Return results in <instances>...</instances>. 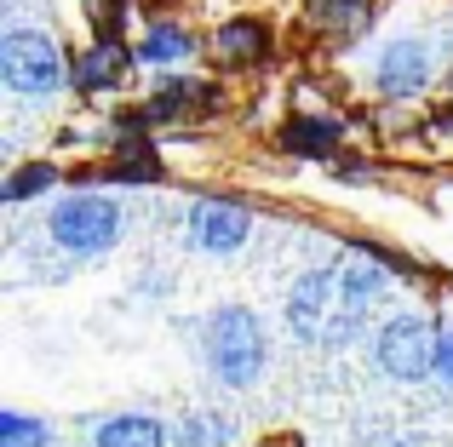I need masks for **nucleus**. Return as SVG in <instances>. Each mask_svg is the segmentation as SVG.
<instances>
[{
    "instance_id": "2eb2a0df",
    "label": "nucleus",
    "mask_w": 453,
    "mask_h": 447,
    "mask_svg": "<svg viewBox=\"0 0 453 447\" xmlns=\"http://www.w3.org/2000/svg\"><path fill=\"white\" fill-rule=\"evenodd\" d=\"M367 6L373 0H304V23L327 34H356L367 23Z\"/></svg>"
},
{
    "instance_id": "f03ea898",
    "label": "nucleus",
    "mask_w": 453,
    "mask_h": 447,
    "mask_svg": "<svg viewBox=\"0 0 453 447\" xmlns=\"http://www.w3.org/2000/svg\"><path fill=\"white\" fill-rule=\"evenodd\" d=\"M0 80H6L18 98H52L69 80V57L58 52L52 34L41 29H12L0 41Z\"/></svg>"
},
{
    "instance_id": "9d476101",
    "label": "nucleus",
    "mask_w": 453,
    "mask_h": 447,
    "mask_svg": "<svg viewBox=\"0 0 453 447\" xmlns=\"http://www.w3.org/2000/svg\"><path fill=\"white\" fill-rule=\"evenodd\" d=\"M339 138H344V126L333 121V115H293V121L281 126V149H288V155H304V161L333 155Z\"/></svg>"
},
{
    "instance_id": "f257e3e1",
    "label": "nucleus",
    "mask_w": 453,
    "mask_h": 447,
    "mask_svg": "<svg viewBox=\"0 0 453 447\" xmlns=\"http://www.w3.org/2000/svg\"><path fill=\"white\" fill-rule=\"evenodd\" d=\"M201 361H207V373L224 390H253L265 379V361H270L265 322L247 304H219L207 315V327H201Z\"/></svg>"
},
{
    "instance_id": "9b49d317",
    "label": "nucleus",
    "mask_w": 453,
    "mask_h": 447,
    "mask_svg": "<svg viewBox=\"0 0 453 447\" xmlns=\"http://www.w3.org/2000/svg\"><path fill=\"white\" fill-rule=\"evenodd\" d=\"M219 92L207 87V80H166V87L150 92V103L138 110V121H184L189 110H201V103H212Z\"/></svg>"
},
{
    "instance_id": "f3484780",
    "label": "nucleus",
    "mask_w": 453,
    "mask_h": 447,
    "mask_svg": "<svg viewBox=\"0 0 453 447\" xmlns=\"http://www.w3.org/2000/svg\"><path fill=\"white\" fill-rule=\"evenodd\" d=\"M115 149H121V155L104 167L110 178H127V184H133V178H144V184H150V178H161V161L150 155V144H115Z\"/></svg>"
},
{
    "instance_id": "4be33fe9",
    "label": "nucleus",
    "mask_w": 453,
    "mask_h": 447,
    "mask_svg": "<svg viewBox=\"0 0 453 447\" xmlns=\"http://www.w3.org/2000/svg\"><path fill=\"white\" fill-rule=\"evenodd\" d=\"M396 447H408V442H396Z\"/></svg>"
},
{
    "instance_id": "0eeeda50",
    "label": "nucleus",
    "mask_w": 453,
    "mask_h": 447,
    "mask_svg": "<svg viewBox=\"0 0 453 447\" xmlns=\"http://www.w3.org/2000/svg\"><path fill=\"white\" fill-rule=\"evenodd\" d=\"M339 269H304L299 281H293L288 292V327L299 338H321V322H327V310L339 304Z\"/></svg>"
},
{
    "instance_id": "4468645a",
    "label": "nucleus",
    "mask_w": 453,
    "mask_h": 447,
    "mask_svg": "<svg viewBox=\"0 0 453 447\" xmlns=\"http://www.w3.org/2000/svg\"><path fill=\"white\" fill-rule=\"evenodd\" d=\"M196 52V41H189V29L184 23H150V34L138 41V64H155V69H173V64H184V57Z\"/></svg>"
},
{
    "instance_id": "f8f14e48",
    "label": "nucleus",
    "mask_w": 453,
    "mask_h": 447,
    "mask_svg": "<svg viewBox=\"0 0 453 447\" xmlns=\"http://www.w3.org/2000/svg\"><path fill=\"white\" fill-rule=\"evenodd\" d=\"M385 292H390L385 269H367V264L344 269V281H339V327H356L379 299H385Z\"/></svg>"
},
{
    "instance_id": "6ab92c4d",
    "label": "nucleus",
    "mask_w": 453,
    "mask_h": 447,
    "mask_svg": "<svg viewBox=\"0 0 453 447\" xmlns=\"http://www.w3.org/2000/svg\"><path fill=\"white\" fill-rule=\"evenodd\" d=\"M87 23L98 41H121L127 29V0H87Z\"/></svg>"
},
{
    "instance_id": "423d86ee",
    "label": "nucleus",
    "mask_w": 453,
    "mask_h": 447,
    "mask_svg": "<svg viewBox=\"0 0 453 447\" xmlns=\"http://www.w3.org/2000/svg\"><path fill=\"white\" fill-rule=\"evenodd\" d=\"M431 46L413 41V34H402V41H390L385 52L373 57V87L385 92V98H413V92L431 87Z\"/></svg>"
},
{
    "instance_id": "1a4fd4ad",
    "label": "nucleus",
    "mask_w": 453,
    "mask_h": 447,
    "mask_svg": "<svg viewBox=\"0 0 453 447\" xmlns=\"http://www.w3.org/2000/svg\"><path fill=\"white\" fill-rule=\"evenodd\" d=\"M133 64H138V52H127L121 41H92L87 52L75 57L69 80H75V87L92 98V92H110V87H121V80H127V69H133Z\"/></svg>"
},
{
    "instance_id": "6e6552de",
    "label": "nucleus",
    "mask_w": 453,
    "mask_h": 447,
    "mask_svg": "<svg viewBox=\"0 0 453 447\" xmlns=\"http://www.w3.org/2000/svg\"><path fill=\"white\" fill-rule=\"evenodd\" d=\"M270 29L258 18H230L219 34H212V64H224V69H258L270 57Z\"/></svg>"
},
{
    "instance_id": "ddd939ff",
    "label": "nucleus",
    "mask_w": 453,
    "mask_h": 447,
    "mask_svg": "<svg viewBox=\"0 0 453 447\" xmlns=\"http://www.w3.org/2000/svg\"><path fill=\"white\" fill-rule=\"evenodd\" d=\"M166 442L173 436H166V425L155 413H115L92 436V447H166Z\"/></svg>"
},
{
    "instance_id": "412c9836",
    "label": "nucleus",
    "mask_w": 453,
    "mask_h": 447,
    "mask_svg": "<svg viewBox=\"0 0 453 447\" xmlns=\"http://www.w3.org/2000/svg\"><path fill=\"white\" fill-rule=\"evenodd\" d=\"M436 379L453 390V333H436Z\"/></svg>"
},
{
    "instance_id": "7ed1b4c3",
    "label": "nucleus",
    "mask_w": 453,
    "mask_h": 447,
    "mask_svg": "<svg viewBox=\"0 0 453 447\" xmlns=\"http://www.w3.org/2000/svg\"><path fill=\"white\" fill-rule=\"evenodd\" d=\"M52 241L69 258H104L121 241V201H110V195H64L52 207Z\"/></svg>"
},
{
    "instance_id": "20e7f679",
    "label": "nucleus",
    "mask_w": 453,
    "mask_h": 447,
    "mask_svg": "<svg viewBox=\"0 0 453 447\" xmlns=\"http://www.w3.org/2000/svg\"><path fill=\"white\" fill-rule=\"evenodd\" d=\"M373 361L385 379L396 384H419L425 373H436V333L425 315H390L373 338Z\"/></svg>"
},
{
    "instance_id": "39448f33",
    "label": "nucleus",
    "mask_w": 453,
    "mask_h": 447,
    "mask_svg": "<svg viewBox=\"0 0 453 447\" xmlns=\"http://www.w3.org/2000/svg\"><path fill=\"white\" fill-rule=\"evenodd\" d=\"M247 235H253V213H247L242 201L207 195V201L189 207V241H196L201 253L230 258V253H242V246H247Z\"/></svg>"
},
{
    "instance_id": "aec40b11",
    "label": "nucleus",
    "mask_w": 453,
    "mask_h": 447,
    "mask_svg": "<svg viewBox=\"0 0 453 447\" xmlns=\"http://www.w3.org/2000/svg\"><path fill=\"white\" fill-rule=\"evenodd\" d=\"M224 436H230L224 419H189V425H178V447H219Z\"/></svg>"
},
{
    "instance_id": "a211bd4d",
    "label": "nucleus",
    "mask_w": 453,
    "mask_h": 447,
    "mask_svg": "<svg viewBox=\"0 0 453 447\" xmlns=\"http://www.w3.org/2000/svg\"><path fill=\"white\" fill-rule=\"evenodd\" d=\"M52 442V430L41 425V419L29 413H0V447H46Z\"/></svg>"
},
{
    "instance_id": "dca6fc26",
    "label": "nucleus",
    "mask_w": 453,
    "mask_h": 447,
    "mask_svg": "<svg viewBox=\"0 0 453 447\" xmlns=\"http://www.w3.org/2000/svg\"><path fill=\"white\" fill-rule=\"evenodd\" d=\"M52 184H58V167H52V161H29V167H18L6 184H0V201H6V207L35 201V195H46Z\"/></svg>"
}]
</instances>
